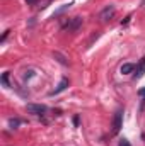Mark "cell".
<instances>
[{
	"label": "cell",
	"mask_w": 145,
	"mask_h": 146,
	"mask_svg": "<svg viewBox=\"0 0 145 146\" xmlns=\"http://www.w3.org/2000/svg\"><path fill=\"white\" fill-rule=\"evenodd\" d=\"M73 124H75V126H79V115H75V117H73Z\"/></svg>",
	"instance_id": "obj_15"
},
{
	"label": "cell",
	"mask_w": 145,
	"mask_h": 146,
	"mask_svg": "<svg viewBox=\"0 0 145 146\" xmlns=\"http://www.w3.org/2000/svg\"><path fill=\"white\" fill-rule=\"evenodd\" d=\"M82 22H84V19L82 17H72V19H68V22H65L63 24V29L65 31H68V33H75L80 26H82Z\"/></svg>",
	"instance_id": "obj_2"
},
{
	"label": "cell",
	"mask_w": 145,
	"mask_h": 146,
	"mask_svg": "<svg viewBox=\"0 0 145 146\" xmlns=\"http://www.w3.org/2000/svg\"><path fill=\"white\" fill-rule=\"evenodd\" d=\"M26 109L29 114H34V115H44L48 112V107L43 106V104H28Z\"/></svg>",
	"instance_id": "obj_3"
},
{
	"label": "cell",
	"mask_w": 145,
	"mask_h": 146,
	"mask_svg": "<svg viewBox=\"0 0 145 146\" xmlns=\"http://www.w3.org/2000/svg\"><path fill=\"white\" fill-rule=\"evenodd\" d=\"M21 124H22V121H21V119H14V117H12V119H9V126H10L12 129H15V127H19Z\"/></svg>",
	"instance_id": "obj_8"
},
{
	"label": "cell",
	"mask_w": 145,
	"mask_h": 146,
	"mask_svg": "<svg viewBox=\"0 0 145 146\" xmlns=\"http://www.w3.org/2000/svg\"><path fill=\"white\" fill-rule=\"evenodd\" d=\"M118 146H132V145H130V141H128V139H121Z\"/></svg>",
	"instance_id": "obj_13"
},
{
	"label": "cell",
	"mask_w": 145,
	"mask_h": 146,
	"mask_svg": "<svg viewBox=\"0 0 145 146\" xmlns=\"http://www.w3.org/2000/svg\"><path fill=\"white\" fill-rule=\"evenodd\" d=\"M2 85L5 87V88H9L10 85H9V72H5L3 75H2Z\"/></svg>",
	"instance_id": "obj_10"
},
{
	"label": "cell",
	"mask_w": 145,
	"mask_h": 146,
	"mask_svg": "<svg viewBox=\"0 0 145 146\" xmlns=\"http://www.w3.org/2000/svg\"><path fill=\"white\" fill-rule=\"evenodd\" d=\"M114 12H116L114 5H108V7H104V9L101 10V14H99V19H101L103 22H106V21H109V19L114 15Z\"/></svg>",
	"instance_id": "obj_4"
},
{
	"label": "cell",
	"mask_w": 145,
	"mask_h": 146,
	"mask_svg": "<svg viewBox=\"0 0 145 146\" xmlns=\"http://www.w3.org/2000/svg\"><path fill=\"white\" fill-rule=\"evenodd\" d=\"M33 75H34V72H33V70H28V72H24V80H28V78H33Z\"/></svg>",
	"instance_id": "obj_12"
},
{
	"label": "cell",
	"mask_w": 145,
	"mask_h": 146,
	"mask_svg": "<svg viewBox=\"0 0 145 146\" xmlns=\"http://www.w3.org/2000/svg\"><path fill=\"white\" fill-rule=\"evenodd\" d=\"M70 5H72V2H70V3H67V5H63V7H60V9H58V10H56V12L53 14V17H56V15H60V14H63L65 10H68V9H70Z\"/></svg>",
	"instance_id": "obj_9"
},
{
	"label": "cell",
	"mask_w": 145,
	"mask_h": 146,
	"mask_svg": "<svg viewBox=\"0 0 145 146\" xmlns=\"http://www.w3.org/2000/svg\"><path fill=\"white\" fill-rule=\"evenodd\" d=\"M53 56H55V58H58V61H60L62 65H68V61H67V60H65L60 53H53Z\"/></svg>",
	"instance_id": "obj_11"
},
{
	"label": "cell",
	"mask_w": 145,
	"mask_h": 146,
	"mask_svg": "<svg viewBox=\"0 0 145 146\" xmlns=\"http://www.w3.org/2000/svg\"><path fill=\"white\" fill-rule=\"evenodd\" d=\"M68 83H70V82H68V78H62V82L58 83V87H56L55 90H51V92H50V95H56V94L63 92V90H65V88L68 87Z\"/></svg>",
	"instance_id": "obj_6"
},
{
	"label": "cell",
	"mask_w": 145,
	"mask_h": 146,
	"mask_svg": "<svg viewBox=\"0 0 145 146\" xmlns=\"http://www.w3.org/2000/svg\"><path fill=\"white\" fill-rule=\"evenodd\" d=\"M123 127V109H118L113 117V134H118Z\"/></svg>",
	"instance_id": "obj_1"
},
{
	"label": "cell",
	"mask_w": 145,
	"mask_h": 146,
	"mask_svg": "<svg viewBox=\"0 0 145 146\" xmlns=\"http://www.w3.org/2000/svg\"><path fill=\"white\" fill-rule=\"evenodd\" d=\"M26 2H28V3H29V5H34V3H36L38 0H26Z\"/></svg>",
	"instance_id": "obj_16"
},
{
	"label": "cell",
	"mask_w": 145,
	"mask_h": 146,
	"mask_svg": "<svg viewBox=\"0 0 145 146\" xmlns=\"http://www.w3.org/2000/svg\"><path fill=\"white\" fill-rule=\"evenodd\" d=\"M145 73V56L140 60V63L137 65V68H135V73H133V78H137V80H140L142 76H144Z\"/></svg>",
	"instance_id": "obj_5"
},
{
	"label": "cell",
	"mask_w": 145,
	"mask_h": 146,
	"mask_svg": "<svg viewBox=\"0 0 145 146\" xmlns=\"http://www.w3.org/2000/svg\"><path fill=\"white\" fill-rule=\"evenodd\" d=\"M137 94H138V95H140V97L144 99V102H145V87H144V88H140V90H138Z\"/></svg>",
	"instance_id": "obj_14"
},
{
	"label": "cell",
	"mask_w": 145,
	"mask_h": 146,
	"mask_svg": "<svg viewBox=\"0 0 145 146\" xmlns=\"http://www.w3.org/2000/svg\"><path fill=\"white\" fill-rule=\"evenodd\" d=\"M142 5H144V7H145V0H144V2H142Z\"/></svg>",
	"instance_id": "obj_17"
},
{
	"label": "cell",
	"mask_w": 145,
	"mask_h": 146,
	"mask_svg": "<svg viewBox=\"0 0 145 146\" xmlns=\"http://www.w3.org/2000/svg\"><path fill=\"white\" fill-rule=\"evenodd\" d=\"M135 65L133 63H125V65H121V68H119V73H123V75H128V73H133L135 72Z\"/></svg>",
	"instance_id": "obj_7"
}]
</instances>
